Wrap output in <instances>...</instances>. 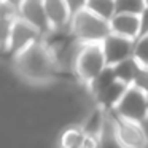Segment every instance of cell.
Here are the masks:
<instances>
[{
    "label": "cell",
    "instance_id": "obj_17",
    "mask_svg": "<svg viewBox=\"0 0 148 148\" xmlns=\"http://www.w3.org/2000/svg\"><path fill=\"white\" fill-rule=\"evenodd\" d=\"M14 13H7L0 16V51L3 53L8 48V42H10V34H11V27H13Z\"/></svg>",
    "mask_w": 148,
    "mask_h": 148
},
{
    "label": "cell",
    "instance_id": "obj_19",
    "mask_svg": "<svg viewBox=\"0 0 148 148\" xmlns=\"http://www.w3.org/2000/svg\"><path fill=\"white\" fill-rule=\"evenodd\" d=\"M132 58L138 62V65L148 67V35H140L135 40Z\"/></svg>",
    "mask_w": 148,
    "mask_h": 148
},
{
    "label": "cell",
    "instance_id": "obj_14",
    "mask_svg": "<svg viewBox=\"0 0 148 148\" xmlns=\"http://www.w3.org/2000/svg\"><path fill=\"white\" fill-rule=\"evenodd\" d=\"M86 134L78 124L69 126L59 135V148H83Z\"/></svg>",
    "mask_w": 148,
    "mask_h": 148
},
{
    "label": "cell",
    "instance_id": "obj_3",
    "mask_svg": "<svg viewBox=\"0 0 148 148\" xmlns=\"http://www.w3.org/2000/svg\"><path fill=\"white\" fill-rule=\"evenodd\" d=\"M107 67L108 65L105 62L100 45H83L73 69V77L84 86H88Z\"/></svg>",
    "mask_w": 148,
    "mask_h": 148
},
{
    "label": "cell",
    "instance_id": "obj_11",
    "mask_svg": "<svg viewBox=\"0 0 148 148\" xmlns=\"http://www.w3.org/2000/svg\"><path fill=\"white\" fill-rule=\"evenodd\" d=\"M127 88L129 86H126V84L119 83V81H115V83L110 84L107 89H103L99 96L94 97V105L99 107V108H102L103 112H107V113L113 112L115 107L119 103L121 97L124 96V92H126Z\"/></svg>",
    "mask_w": 148,
    "mask_h": 148
},
{
    "label": "cell",
    "instance_id": "obj_27",
    "mask_svg": "<svg viewBox=\"0 0 148 148\" xmlns=\"http://www.w3.org/2000/svg\"><path fill=\"white\" fill-rule=\"evenodd\" d=\"M147 107H148V94H147Z\"/></svg>",
    "mask_w": 148,
    "mask_h": 148
},
{
    "label": "cell",
    "instance_id": "obj_25",
    "mask_svg": "<svg viewBox=\"0 0 148 148\" xmlns=\"http://www.w3.org/2000/svg\"><path fill=\"white\" fill-rule=\"evenodd\" d=\"M142 129H143V132H145V137H147V140H148V118L145 119L143 123H142Z\"/></svg>",
    "mask_w": 148,
    "mask_h": 148
},
{
    "label": "cell",
    "instance_id": "obj_18",
    "mask_svg": "<svg viewBox=\"0 0 148 148\" xmlns=\"http://www.w3.org/2000/svg\"><path fill=\"white\" fill-rule=\"evenodd\" d=\"M115 8L119 14L140 16V13L145 10V3L143 0H115Z\"/></svg>",
    "mask_w": 148,
    "mask_h": 148
},
{
    "label": "cell",
    "instance_id": "obj_1",
    "mask_svg": "<svg viewBox=\"0 0 148 148\" xmlns=\"http://www.w3.org/2000/svg\"><path fill=\"white\" fill-rule=\"evenodd\" d=\"M14 69L23 78L34 83L49 81L59 72L51 49L43 43V40L14 56Z\"/></svg>",
    "mask_w": 148,
    "mask_h": 148
},
{
    "label": "cell",
    "instance_id": "obj_16",
    "mask_svg": "<svg viewBox=\"0 0 148 148\" xmlns=\"http://www.w3.org/2000/svg\"><path fill=\"white\" fill-rule=\"evenodd\" d=\"M115 81H116V78H115V75H113L112 67H107V69H103V70L86 86L88 88V92H89L91 96H92V99H94V97L99 96L103 89H107V88H108L110 84H113Z\"/></svg>",
    "mask_w": 148,
    "mask_h": 148
},
{
    "label": "cell",
    "instance_id": "obj_28",
    "mask_svg": "<svg viewBox=\"0 0 148 148\" xmlns=\"http://www.w3.org/2000/svg\"><path fill=\"white\" fill-rule=\"evenodd\" d=\"M0 5H3V0H0Z\"/></svg>",
    "mask_w": 148,
    "mask_h": 148
},
{
    "label": "cell",
    "instance_id": "obj_10",
    "mask_svg": "<svg viewBox=\"0 0 148 148\" xmlns=\"http://www.w3.org/2000/svg\"><path fill=\"white\" fill-rule=\"evenodd\" d=\"M43 5L51 30L69 29L72 14L64 0H43Z\"/></svg>",
    "mask_w": 148,
    "mask_h": 148
},
{
    "label": "cell",
    "instance_id": "obj_15",
    "mask_svg": "<svg viewBox=\"0 0 148 148\" xmlns=\"http://www.w3.org/2000/svg\"><path fill=\"white\" fill-rule=\"evenodd\" d=\"M84 10L103 21H110L116 14L115 0H88Z\"/></svg>",
    "mask_w": 148,
    "mask_h": 148
},
{
    "label": "cell",
    "instance_id": "obj_24",
    "mask_svg": "<svg viewBox=\"0 0 148 148\" xmlns=\"http://www.w3.org/2000/svg\"><path fill=\"white\" fill-rule=\"evenodd\" d=\"M7 13H14V11L10 10L7 5H0V16H2V14H7ZM14 14H16V13H14Z\"/></svg>",
    "mask_w": 148,
    "mask_h": 148
},
{
    "label": "cell",
    "instance_id": "obj_7",
    "mask_svg": "<svg viewBox=\"0 0 148 148\" xmlns=\"http://www.w3.org/2000/svg\"><path fill=\"white\" fill-rule=\"evenodd\" d=\"M134 45H135V42H132V40H127V38H123V37L110 34L100 43V48H102L107 65L113 67V65L132 58L134 56Z\"/></svg>",
    "mask_w": 148,
    "mask_h": 148
},
{
    "label": "cell",
    "instance_id": "obj_29",
    "mask_svg": "<svg viewBox=\"0 0 148 148\" xmlns=\"http://www.w3.org/2000/svg\"><path fill=\"white\" fill-rule=\"evenodd\" d=\"M0 53H2V51H0Z\"/></svg>",
    "mask_w": 148,
    "mask_h": 148
},
{
    "label": "cell",
    "instance_id": "obj_22",
    "mask_svg": "<svg viewBox=\"0 0 148 148\" xmlns=\"http://www.w3.org/2000/svg\"><path fill=\"white\" fill-rule=\"evenodd\" d=\"M138 21H140V35H148V8L140 13Z\"/></svg>",
    "mask_w": 148,
    "mask_h": 148
},
{
    "label": "cell",
    "instance_id": "obj_23",
    "mask_svg": "<svg viewBox=\"0 0 148 148\" xmlns=\"http://www.w3.org/2000/svg\"><path fill=\"white\" fill-rule=\"evenodd\" d=\"M24 0H3V5H7L10 10H13L14 13L18 11V8L21 7V3H23Z\"/></svg>",
    "mask_w": 148,
    "mask_h": 148
},
{
    "label": "cell",
    "instance_id": "obj_2",
    "mask_svg": "<svg viewBox=\"0 0 148 148\" xmlns=\"http://www.w3.org/2000/svg\"><path fill=\"white\" fill-rule=\"evenodd\" d=\"M70 34L81 45H100L110 35V24L94 16L88 10H81L70 19Z\"/></svg>",
    "mask_w": 148,
    "mask_h": 148
},
{
    "label": "cell",
    "instance_id": "obj_13",
    "mask_svg": "<svg viewBox=\"0 0 148 148\" xmlns=\"http://www.w3.org/2000/svg\"><path fill=\"white\" fill-rule=\"evenodd\" d=\"M138 67H140L138 62L135 61L134 58H129V59H126V61L119 62V64L113 65L112 70H113V75H115L116 81L126 84V86H132Z\"/></svg>",
    "mask_w": 148,
    "mask_h": 148
},
{
    "label": "cell",
    "instance_id": "obj_4",
    "mask_svg": "<svg viewBox=\"0 0 148 148\" xmlns=\"http://www.w3.org/2000/svg\"><path fill=\"white\" fill-rule=\"evenodd\" d=\"M113 115L119 119L131 123H137L142 124L145 119L148 118V107H147V94L138 91L137 88L129 86L126 89L124 96L121 97L119 103L115 107Z\"/></svg>",
    "mask_w": 148,
    "mask_h": 148
},
{
    "label": "cell",
    "instance_id": "obj_5",
    "mask_svg": "<svg viewBox=\"0 0 148 148\" xmlns=\"http://www.w3.org/2000/svg\"><path fill=\"white\" fill-rule=\"evenodd\" d=\"M43 37L37 29H34L30 24H27L26 21H23L21 18H14L13 27H11L10 34V42H8L7 51L10 54L16 56L19 53H23L24 49H27L30 45L40 42Z\"/></svg>",
    "mask_w": 148,
    "mask_h": 148
},
{
    "label": "cell",
    "instance_id": "obj_8",
    "mask_svg": "<svg viewBox=\"0 0 148 148\" xmlns=\"http://www.w3.org/2000/svg\"><path fill=\"white\" fill-rule=\"evenodd\" d=\"M16 16L26 21L27 24H30L34 29H37L42 34V37L51 32V27H49L48 18H46L45 13L43 0H24L21 7L18 8Z\"/></svg>",
    "mask_w": 148,
    "mask_h": 148
},
{
    "label": "cell",
    "instance_id": "obj_12",
    "mask_svg": "<svg viewBox=\"0 0 148 148\" xmlns=\"http://www.w3.org/2000/svg\"><path fill=\"white\" fill-rule=\"evenodd\" d=\"M107 116H108V113L94 105L92 108H91V112L84 116V119L78 126L83 129V132L86 135L99 138L100 134H102V131H103V126H105V123H107Z\"/></svg>",
    "mask_w": 148,
    "mask_h": 148
},
{
    "label": "cell",
    "instance_id": "obj_20",
    "mask_svg": "<svg viewBox=\"0 0 148 148\" xmlns=\"http://www.w3.org/2000/svg\"><path fill=\"white\" fill-rule=\"evenodd\" d=\"M132 86L137 88L138 91H142L143 94H148V67H142V65L138 67Z\"/></svg>",
    "mask_w": 148,
    "mask_h": 148
},
{
    "label": "cell",
    "instance_id": "obj_26",
    "mask_svg": "<svg viewBox=\"0 0 148 148\" xmlns=\"http://www.w3.org/2000/svg\"><path fill=\"white\" fill-rule=\"evenodd\" d=\"M143 3H145V8H148V0H143Z\"/></svg>",
    "mask_w": 148,
    "mask_h": 148
},
{
    "label": "cell",
    "instance_id": "obj_6",
    "mask_svg": "<svg viewBox=\"0 0 148 148\" xmlns=\"http://www.w3.org/2000/svg\"><path fill=\"white\" fill-rule=\"evenodd\" d=\"M113 119H115V137L123 148H148V140L145 137L142 124L119 119L115 115Z\"/></svg>",
    "mask_w": 148,
    "mask_h": 148
},
{
    "label": "cell",
    "instance_id": "obj_9",
    "mask_svg": "<svg viewBox=\"0 0 148 148\" xmlns=\"http://www.w3.org/2000/svg\"><path fill=\"white\" fill-rule=\"evenodd\" d=\"M108 24H110V34H113V35L123 37V38L132 40V42H135L140 37V21H138V16L116 13L108 21Z\"/></svg>",
    "mask_w": 148,
    "mask_h": 148
},
{
    "label": "cell",
    "instance_id": "obj_21",
    "mask_svg": "<svg viewBox=\"0 0 148 148\" xmlns=\"http://www.w3.org/2000/svg\"><path fill=\"white\" fill-rule=\"evenodd\" d=\"M65 5H67L69 11H70V14L73 16V14H77L78 11L84 10L86 8V2L88 0H64Z\"/></svg>",
    "mask_w": 148,
    "mask_h": 148
}]
</instances>
